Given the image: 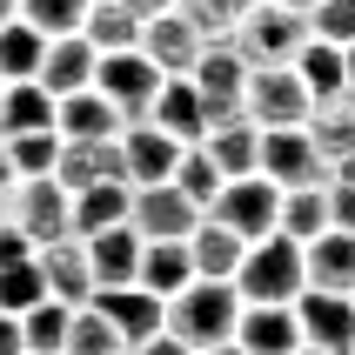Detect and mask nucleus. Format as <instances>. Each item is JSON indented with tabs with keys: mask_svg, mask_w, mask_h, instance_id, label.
Masks as SVG:
<instances>
[{
	"mask_svg": "<svg viewBox=\"0 0 355 355\" xmlns=\"http://www.w3.org/2000/svg\"><path fill=\"white\" fill-rule=\"evenodd\" d=\"M322 228H329V181H309V188H282L275 235H288V241H315Z\"/></svg>",
	"mask_w": 355,
	"mask_h": 355,
	"instance_id": "bb28decb",
	"label": "nucleus"
},
{
	"mask_svg": "<svg viewBox=\"0 0 355 355\" xmlns=\"http://www.w3.org/2000/svg\"><path fill=\"white\" fill-rule=\"evenodd\" d=\"M94 47H87V34H60V40H47L40 47V67H34V80L47 87V94H80V87H94Z\"/></svg>",
	"mask_w": 355,
	"mask_h": 355,
	"instance_id": "a211bd4d",
	"label": "nucleus"
},
{
	"mask_svg": "<svg viewBox=\"0 0 355 355\" xmlns=\"http://www.w3.org/2000/svg\"><path fill=\"white\" fill-rule=\"evenodd\" d=\"M241 322V295L235 282H188L181 295H168V336H181L188 349H215V342H235Z\"/></svg>",
	"mask_w": 355,
	"mask_h": 355,
	"instance_id": "f257e3e1",
	"label": "nucleus"
},
{
	"mask_svg": "<svg viewBox=\"0 0 355 355\" xmlns=\"http://www.w3.org/2000/svg\"><path fill=\"white\" fill-rule=\"evenodd\" d=\"M135 282L148 288V295H181L188 282H195V261H188V241H141V268Z\"/></svg>",
	"mask_w": 355,
	"mask_h": 355,
	"instance_id": "b1692460",
	"label": "nucleus"
},
{
	"mask_svg": "<svg viewBox=\"0 0 355 355\" xmlns=\"http://www.w3.org/2000/svg\"><path fill=\"white\" fill-rule=\"evenodd\" d=\"M161 67L141 47H121V54H101L94 60V87L107 101H114V114L121 121H148V107H155V94H161Z\"/></svg>",
	"mask_w": 355,
	"mask_h": 355,
	"instance_id": "39448f33",
	"label": "nucleus"
},
{
	"mask_svg": "<svg viewBox=\"0 0 355 355\" xmlns=\"http://www.w3.org/2000/svg\"><path fill=\"white\" fill-rule=\"evenodd\" d=\"M128 121L114 114V101L101 87H80V94H60L54 101V135L60 141H114Z\"/></svg>",
	"mask_w": 355,
	"mask_h": 355,
	"instance_id": "aec40b11",
	"label": "nucleus"
},
{
	"mask_svg": "<svg viewBox=\"0 0 355 355\" xmlns=\"http://www.w3.org/2000/svg\"><path fill=\"white\" fill-rule=\"evenodd\" d=\"M309 34L329 40V47H349L355 40V0H315L309 7Z\"/></svg>",
	"mask_w": 355,
	"mask_h": 355,
	"instance_id": "4c0bfd02",
	"label": "nucleus"
},
{
	"mask_svg": "<svg viewBox=\"0 0 355 355\" xmlns=\"http://www.w3.org/2000/svg\"><path fill=\"white\" fill-rule=\"evenodd\" d=\"M195 355H241L235 342H215V349H195Z\"/></svg>",
	"mask_w": 355,
	"mask_h": 355,
	"instance_id": "de8ad7c7",
	"label": "nucleus"
},
{
	"mask_svg": "<svg viewBox=\"0 0 355 355\" xmlns=\"http://www.w3.org/2000/svg\"><path fill=\"white\" fill-rule=\"evenodd\" d=\"M188 80H195L201 107H208V121H228L241 114V87H248V60H241L235 40H208L195 54V67H188Z\"/></svg>",
	"mask_w": 355,
	"mask_h": 355,
	"instance_id": "6e6552de",
	"label": "nucleus"
},
{
	"mask_svg": "<svg viewBox=\"0 0 355 355\" xmlns=\"http://www.w3.org/2000/svg\"><path fill=\"white\" fill-rule=\"evenodd\" d=\"M0 20H14V0H0Z\"/></svg>",
	"mask_w": 355,
	"mask_h": 355,
	"instance_id": "8fccbe9b",
	"label": "nucleus"
},
{
	"mask_svg": "<svg viewBox=\"0 0 355 355\" xmlns=\"http://www.w3.org/2000/svg\"><path fill=\"white\" fill-rule=\"evenodd\" d=\"M0 355H27V336H20V315L0 309Z\"/></svg>",
	"mask_w": 355,
	"mask_h": 355,
	"instance_id": "79ce46f5",
	"label": "nucleus"
},
{
	"mask_svg": "<svg viewBox=\"0 0 355 355\" xmlns=\"http://www.w3.org/2000/svg\"><path fill=\"white\" fill-rule=\"evenodd\" d=\"M309 87H302L295 67H248V87H241V114L255 128H302L309 121Z\"/></svg>",
	"mask_w": 355,
	"mask_h": 355,
	"instance_id": "423d86ee",
	"label": "nucleus"
},
{
	"mask_svg": "<svg viewBox=\"0 0 355 355\" xmlns=\"http://www.w3.org/2000/svg\"><path fill=\"white\" fill-rule=\"evenodd\" d=\"M201 47H208V34L195 27V14H188V7H161V14L141 20V54L155 60L161 74H188Z\"/></svg>",
	"mask_w": 355,
	"mask_h": 355,
	"instance_id": "f8f14e48",
	"label": "nucleus"
},
{
	"mask_svg": "<svg viewBox=\"0 0 355 355\" xmlns=\"http://www.w3.org/2000/svg\"><path fill=\"white\" fill-rule=\"evenodd\" d=\"M302 128H309V141H315V148H322V161L336 168L342 155H355V94H336V101H315V107H309V121H302Z\"/></svg>",
	"mask_w": 355,
	"mask_h": 355,
	"instance_id": "393cba45",
	"label": "nucleus"
},
{
	"mask_svg": "<svg viewBox=\"0 0 355 355\" xmlns=\"http://www.w3.org/2000/svg\"><path fill=\"white\" fill-rule=\"evenodd\" d=\"M329 175H336V181H349V188H355V155H342L336 168H329Z\"/></svg>",
	"mask_w": 355,
	"mask_h": 355,
	"instance_id": "a18cd8bd",
	"label": "nucleus"
},
{
	"mask_svg": "<svg viewBox=\"0 0 355 355\" xmlns=\"http://www.w3.org/2000/svg\"><path fill=\"white\" fill-rule=\"evenodd\" d=\"M7 188H14V168H7V148H0V208H7Z\"/></svg>",
	"mask_w": 355,
	"mask_h": 355,
	"instance_id": "49530a36",
	"label": "nucleus"
},
{
	"mask_svg": "<svg viewBox=\"0 0 355 355\" xmlns=\"http://www.w3.org/2000/svg\"><path fill=\"white\" fill-rule=\"evenodd\" d=\"M87 248V268H94V288H128L141 268V235L121 221V228H101V235H80Z\"/></svg>",
	"mask_w": 355,
	"mask_h": 355,
	"instance_id": "412c9836",
	"label": "nucleus"
},
{
	"mask_svg": "<svg viewBox=\"0 0 355 355\" xmlns=\"http://www.w3.org/2000/svg\"><path fill=\"white\" fill-rule=\"evenodd\" d=\"M329 228H349L355 235V188L336 181V175H329Z\"/></svg>",
	"mask_w": 355,
	"mask_h": 355,
	"instance_id": "58836bf2",
	"label": "nucleus"
},
{
	"mask_svg": "<svg viewBox=\"0 0 355 355\" xmlns=\"http://www.w3.org/2000/svg\"><path fill=\"white\" fill-rule=\"evenodd\" d=\"M67 315H74V309H67V302H34V309H27V315H20V336H27V355H60V342H67Z\"/></svg>",
	"mask_w": 355,
	"mask_h": 355,
	"instance_id": "c9c22d12",
	"label": "nucleus"
},
{
	"mask_svg": "<svg viewBox=\"0 0 355 355\" xmlns=\"http://www.w3.org/2000/svg\"><path fill=\"white\" fill-rule=\"evenodd\" d=\"M34 128H54V94L40 80H7L0 87V135H34Z\"/></svg>",
	"mask_w": 355,
	"mask_h": 355,
	"instance_id": "cd10ccee",
	"label": "nucleus"
},
{
	"mask_svg": "<svg viewBox=\"0 0 355 355\" xmlns=\"http://www.w3.org/2000/svg\"><path fill=\"white\" fill-rule=\"evenodd\" d=\"M228 40L241 47L248 67H288L309 47V14L302 7H282V0H248Z\"/></svg>",
	"mask_w": 355,
	"mask_h": 355,
	"instance_id": "f03ea898",
	"label": "nucleus"
},
{
	"mask_svg": "<svg viewBox=\"0 0 355 355\" xmlns=\"http://www.w3.org/2000/svg\"><path fill=\"white\" fill-rule=\"evenodd\" d=\"M342 87H349V94H355V40H349V47H342Z\"/></svg>",
	"mask_w": 355,
	"mask_h": 355,
	"instance_id": "37998d69",
	"label": "nucleus"
},
{
	"mask_svg": "<svg viewBox=\"0 0 355 355\" xmlns=\"http://www.w3.org/2000/svg\"><path fill=\"white\" fill-rule=\"evenodd\" d=\"M0 87H7V80H0Z\"/></svg>",
	"mask_w": 355,
	"mask_h": 355,
	"instance_id": "3c124183",
	"label": "nucleus"
},
{
	"mask_svg": "<svg viewBox=\"0 0 355 355\" xmlns=\"http://www.w3.org/2000/svg\"><path fill=\"white\" fill-rule=\"evenodd\" d=\"M302 349L322 355H355V295H329V288H302L295 295Z\"/></svg>",
	"mask_w": 355,
	"mask_h": 355,
	"instance_id": "9d476101",
	"label": "nucleus"
},
{
	"mask_svg": "<svg viewBox=\"0 0 355 355\" xmlns=\"http://www.w3.org/2000/svg\"><path fill=\"white\" fill-rule=\"evenodd\" d=\"M121 148V175H128V188H155V181L175 175V161H181V141L175 135H161L155 121H128L114 135Z\"/></svg>",
	"mask_w": 355,
	"mask_h": 355,
	"instance_id": "ddd939ff",
	"label": "nucleus"
},
{
	"mask_svg": "<svg viewBox=\"0 0 355 355\" xmlns=\"http://www.w3.org/2000/svg\"><path fill=\"white\" fill-rule=\"evenodd\" d=\"M201 148H208V161H215L228 181H235V175H255V161H261V128H255L248 114H228V121H215V128L201 135Z\"/></svg>",
	"mask_w": 355,
	"mask_h": 355,
	"instance_id": "5701e85b",
	"label": "nucleus"
},
{
	"mask_svg": "<svg viewBox=\"0 0 355 355\" xmlns=\"http://www.w3.org/2000/svg\"><path fill=\"white\" fill-rule=\"evenodd\" d=\"M148 121H155L161 135H175L181 148H195L215 121H208V107H201V94H195V80L188 74H168L161 80V94H155V107H148Z\"/></svg>",
	"mask_w": 355,
	"mask_h": 355,
	"instance_id": "6ab92c4d",
	"label": "nucleus"
},
{
	"mask_svg": "<svg viewBox=\"0 0 355 355\" xmlns=\"http://www.w3.org/2000/svg\"><path fill=\"white\" fill-rule=\"evenodd\" d=\"M241 248H248V241H241L235 228H221L215 215H201L195 228H188V261H195V275H201V282H235Z\"/></svg>",
	"mask_w": 355,
	"mask_h": 355,
	"instance_id": "4be33fe9",
	"label": "nucleus"
},
{
	"mask_svg": "<svg viewBox=\"0 0 355 355\" xmlns=\"http://www.w3.org/2000/svg\"><path fill=\"white\" fill-rule=\"evenodd\" d=\"M40 47H47V40H40L20 14H14V20H0V80H34Z\"/></svg>",
	"mask_w": 355,
	"mask_h": 355,
	"instance_id": "72a5a7b5",
	"label": "nucleus"
},
{
	"mask_svg": "<svg viewBox=\"0 0 355 355\" xmlns=\"http://www.w3.org/2000/svg\"><path fill=\"white\" fill-rule=\"evenodd\" d=\"M309 288L302 275V241L288 235H261L241 248V268H235V295L241 302H295Z\"/></svg>",
	"mask_w": 355,
	"mask_h": 355,
	"instance_id": "7ed1b4c3",
	"label": "nucleus"
},
{
	"mask_svg": "<svg viewBox=\"0 0 355 355\" xmlns=\"http://www.w3.org/2000/svg\"><path fill=\"white\" fill-rule=\"evenodd\" d=\"M34 302H47L40 261H34V255H27V261H7V268H0V309H7V315H27Z\"/></svg>",
	"mask_w": 355,
	"mask_h": 355,
	"instance_id": "e433bc0d",
	"label": "nucleus"
},
{
	"mask_svg": "<svg viewBox=\"0 0 355 355\" xmlns=\"http://www.w3.org/2000/svg\"><path fill=\"white\" fill-rule=\"evenodd\" d=\"M128 201H135L128 181H94V188H80V195H74V235L121 228V221H128Z\"/></svg>",
	"mask_w": 355,
	"mask_h": 355,
	"instance_id": "c85d7f7f",
	"label": "nucleus"
},
{
	"mask_svg": "<svg viewBox=\"0 0 355 355\" xmlns=\"http://www.w3.org/2000/svg\"><path fill=\"white\" fill-rule=\"evenodd\" d=\"M94 309L114 322V336L128 342V349H141L148 336H161V329H168V302L148 295L141 282H128V288H94Z\"/></svg>",
	"mask_w": 355,
	"mask_h": 355,
	"instance_id": "2eb2a0df",
	"label": "nucleus"
},
{
	"mask_svg": "<svg viewBox=\"0 0 355 355\" xmlns=\"http://www.w3.org/2000/svg\"><path fill=\"white\" fill-rule=\"evenodd\" d=\"M128 355H195V349H188L181 336H168V329H161V336H148L141 349H128Z\"/></svg>",
	"mask_w": 355,
	"mask_h": 355,
	"instance_id": "a19ab883",
	"label": "nucleus"
},
{
	"mask_svg": "<svg viewBox=\"0 0 355 355\" xmlns=\"http://www.w3.org/2000/svg\"><path fill=\"white\" fill-rule=\"evenodd\" d=\"M14 14L27 20L40 40H60V34H80V20H87V0H14Z\"/></svg>",
	"mask_w": 355,
	"mask_h": 355,
	"instance_id": "f704fd0d",
	"label": "nucleus"
},
{
	"mask_svg": "<svg viewBox=\"0 0 355 355\" xmlns=\"http://www.w3.org/2000/svg\"><path fill=\"white\" fill-rule=\"evenodd\" d=\"M302 275H309V288L355 295V235L349 228H322L315 241H302Z\"/></svg>",
	"mask_w": 355,
	"mask_h": 355,
	"instance_id": "f3484780",
	"label": "nucleus"
},
{
	"mask_svg": "<svg viewBox=\"0 0 355 355\" xmlns=\"http://www.w3.org/2000/svg\"><path fill=\"white\" fill-rule=\"evenodd\" d=\"M0 215L14 221L20 235L34 241H60V235H74V195H67V188H60L54 175H34V181H14V188H7V208H0Z\"/></svg>",
	"mask_w": 355,
	"mask_h": 355,
	"instance_id": "20e7f679",
	"label": "nucleus"
},
{
	"mask_svg": "<svg viewBox=\"0 0 355 355\" xmlns=\"http://www.w3.org/2000/svg\"><path fill=\"white\" fill-rule=\"evenodd\" d=\"M128 7H135V14L148 20V14H161V7H181V0H128Z\"/></svg>",
	"mask_w": 355,
	"mask_h": 355,
	"instance_id": "c03bdc74",
	"label": "nucleus"
},
{
	"mask_svg": "<svg viewBox=\"0 0 355 355\" xmlns=\"http://www.w3.org/2000/svg\"><path fill=\"white\" fill-rule=\"evenodd\" d=\"M80 34H87L94 54H121V47H141V14L128 7V0H87Z\"/></svg>",
	"mask_w": 355,
	"mask_h": 355,
	"instance_id": "a878e982",
	"label": "nucleus"
},
{
	"mask_svg": "<svg viewBox=\"0 0 355 355\" xmlns=\"http://www.w3.org/2000/svg\"><path fill=\"white\" fill-rule=\"evenodd\" d=\"M201 221V208L181 195L175 181H155V188H135L128 201V228L141 241H188V228Z\"/></svg>",
	"mask_w": 355,
	"mask_h": 355,
	"instance_id": "9b49d317",
	"label": "nucleus"
},
{
	"mask_svg": "<svg viewBox=\"0 0 355 355\" xmlns=\"http://www.w3.org/2000/svg\"><path fill=\"white\" fill-rule=\"evenodd\" d=\"M255 175H268L275 188H309V181H329V161L309 141V128H261V161Z\"/></svg>",
	"mask_w": 355,
	"mask_h": 355,
	"instance_id": "1a4fd4ad",
	"label": "nucleus"
},
{
	"mask_svg": "<svg viewBox=\"0 0 355 355\" xmlns=\"http://www.w3.org/2000/svg\"><path fill=\"white\" fill-rule=\"evenodd\" d=\"M235 349H241V355H295V349H302L295 302H241Z\"/></svg>",
	"mask_w": 355,
	"mask_h": 355,
	"instance_id": "4468645a",
	"label": "nucleus"
},
{
	"mask_svg": "<svg viewBox=\"0 0 355 355\" xmlns=\"http://www.w3.org/2000/svg\"><path fill=\"white\" fill-rule=\"evenodd\" d=\"M288 67L302 74L309 101H336V94H349V87H342V47H329V40H315V34H309V47H302Z\"/></svg>",
	"mask_w": 355,
	"mask_h": 355,
	"instance_id": "c756f323",
	"label": "nucleus"
},
{
	"mask_svg": "<svg viewBox=\"0 0 355 355\" xmlns=\"http://www.w3.org/2000/svg\"><path fill=\"white\" fill-rule=\"evenodd\" d=\"M282 7H302V14H309V7H315V0H282Z\"/></svg>",
	"mask_w": 355,
	"mask_h": 355,
	"instance_id": "09e8293b",
	"label": "nucleus"
},
{
	"mask_svg": "<svg viewBox=\"0 0 355 355\" xmlns=\"http://www.w3.org/2000/svg\"><path fill=\"white\" fill-rule=\"evenodd\" d=\"M0 148H7V168H14V181L54 175V161H60V135H54V128H34V135H0Z\"/></svg>",
	"mask_w": 355,
	"mask_h": 355,
	"instance_id": "2f4dec72",
	"label": "nucleus"
},
{
	"mask_svg": "<svg viewBox=\"0 0 355 355\" xmlns=\"http://www.w3.org/2000/svg\"><path fill=\"white\" fill-rule=\"evenodd\" d=\"M34 261H40V282H47V295H54V302H67V309L94 302V268H87V248H80V235L40 241Z\"/></svg>",
	"mask_w": 355,
	"mask_h": 355,
	"instance_id": "dca6fc26",
	"label": "nucleus"
},
{
	"mask_svg": "<svg viewBox=\"0 0 355 355\" xmlns=\"http://www.w3.org/2000/svg\"><path fill=\"white\" fill-rule=\"evenodd\" d=\"M208 215L221 221V228H235L241 241H261V235H275V215H282V188L268 175H235V181H221V195Z\"/></svg>",
	"mask_w": 355,
	"mask_h": 355,
	"instance_id": "0eeeda50",
	"label": "nucleus"
},
{
	"mask_svg": "<svg viewBox=\"0 0 355 355\" xmlns=\"http://www.w3.org/2000/svg\"><path fill=\"white\" fill-rule=\"evenodd\" d=\"M60 355H128V342L114 336V322L101 315L94 302H80L74 315H67V342H60Z\"/></svg>",
	"mask_w": 355,
	"mask_h": 355,
	"instance_id": "7c9ffc66",
	"label": "nucleus"
},
{
	"mask_svg": "<svg viewBox=\"0 0 355 355\" xmlns=\"http://www.w3.org/2000/svg\"><path fill=\"white\" fill-rule=\"evenodd\" d=\"M27 255H34V241H27L14 221L0 215V268H7V261H27Z\"/></svg>",
	"mask_w": 355,
	"mask_h": 355,
	"instance_id": "ea45409f",
	"label": "nucleus"
},
{
	"mask_svg": "<svg viewBox=\"0 0 355 355\" xmlns=\"http://www.w3.org/2000/svg\"><path fill=\"white\" fill-rule=\"evenodd\" d=\"M168 181H175L181 195H188V201L201 208V215H208V208H215V195H221V181H228V175H221L215 161H208V148L195 141V148H181V161H175V175H168Z\"/></svg>",
	"mask_w": 355,
	"mask_h": 355,
	"instance_id": "473e14b6",
	"label": "nucleus"
}]
</instances>
